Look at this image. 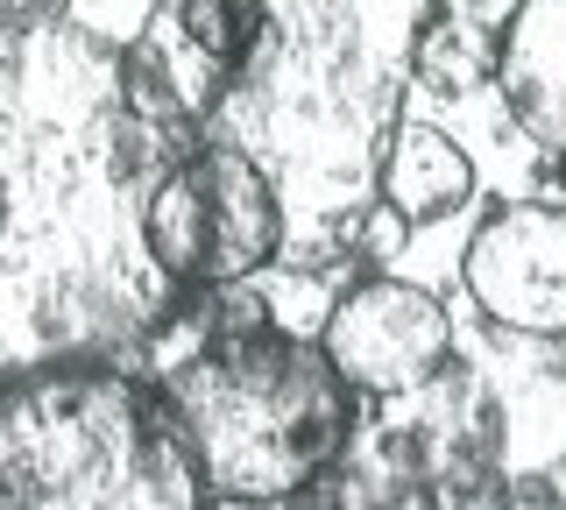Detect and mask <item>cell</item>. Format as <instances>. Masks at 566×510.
Here are the masks:
<instances>
[{"label":"cell","instance_id":"1","mask_svg":"<svg viewBox=\"0 0 566 510\" xmlns=\"http://www.w3.org/2000/svg\"><path fill=\"white\" fill-rule=\"evenodd\" d=\"M177 128L64 8L0 14V383L135 355L170 320L142 214Z\"/></svg>","mask_w":566,"mask_h":510},{"label":"cell","instance_id":"2","mask_svg":"<svg viewBox=\"0 0 566 510\" xmlns=\"http://www.w3.org/2000/svg\"><path fill=\"white\" fill-rule=\"evenodd\" d=\"M432 22L439 0H255V43L220 85L206 135L270 178L283 214L276 262L312 270L354 249Z\"/></svg>","mask_w":566,"mask_h":510},{"label":"cell","instance_id":"3","mask_svg":"<svg viewBox=\"0 0 566 510\" xmlns=\"http://www.w3.org/2000/svg\"><path fill=\"white\" fill-rule=\"evenodd\" d=\"M156 397L206 497L234 510H283L305 497L354 433V391L340 368L318 355V341L276 333L255 298H227L212 341L177 362Z\"/></svg>","mask_w":566,"mask_h":510},{"label":"cell","instance_id":"4","mask_svg":"<svg viewBox=\"0 0 566 510\" xmlns=\"http://www.w3.org/2000/svg\"><path fill=\"white\" fill-rule=\"evenodd\" d=\"M164 397L114 362L0 383V510H206Z\"/></svg>","mask_w":566,"mask_h":510},{"label":"cell","instance_id":"5","mask_svg":"<svg viewBox=\"0 0 566 510\" xmlns=\"http://www.w3.org/2000/svg\"><path fill=\"white\" fill-rule=\"evenodd\" d=\"M142 235L177 291H234L283 256L270 178L220 135H199V149L164 164V178L149 185Z\"/></svg>","mask_w":566,"mask_h":510},{"label":"cell","instance_id":"6","mask_svg":"<svg viewBox=\"0 0 566 510\" xmlns=\"http://www.w3.org/2000/svg\"><path fill=\"white\" fill-rule=\"evenodd\" d=\"M376 404L382 418L368 433H347V447L397 461L411 489L439 503H482L503 482V397L489 391L482 368L447 355L424 383Z\"/></svg>","mask_w":566,"mask_h":510},{"label":"cell","instance_id":"7","mask_svg":"<svg viewBox=\"0 0 566 510\" xmlns=\"http://www.w3.org/2000/svg\"><path fill=\"white\" fill-rule=\"evenodd\" d=\"M318 355L354 397H397L453 355V320L432 291L403 277H361L318 326Z\"/></svg>","mask_w":566,"mask_h":510},{"label":"cell","instance_id":"8","mask_svg":"<svg viewBox=\"0 0 566 510\" xmlns=\"http://www.w3.org/2000/svg\"><path fill=\"white\" fill-rule=\"evenodd\" d=\"M460 284H468L474 312L503 333L559 341L566 333V206L524 199L489 214L474 227L468 256H460Z\"/></svg>","mask_w":566,"mask_h":510},{"label":"cell","instance_id":"9","mask_svg":"<svg viewBox=\"0 0 566 510\" xmlns=\"http://www.w3.org/2000/svg\"><path fill=\"white\" fill-rule=\"evenodd\" d=\"M495 93L531 143L566 156V0H517L503 14Z\"/></svg>","mask_w":566,"mask_h":510},{"label":"cell","instance_id":"10","mask_svg":"<svg viewBox=\"0 0 566 510\" xmlns=\"http://www.w3.org/2000/svg\"><path fill=\"white\" fill-rule=\"evenodd\" d=\"M474 199V164L468 149L447 143L439 128H397L376 164V206L397 214L403 227H424V220H447Z\"/></svg>","mask_w":566,"mask_h":510},{"label":"cell","instance_id":"11","mask_svg":"<svg viewBox=\"0 0 566 510\" xmlns=\"http://www.w3.org/2000/svg\"><path fill=\"white\" fill-rule=\"evenodd\" d=\"M164 8H170L177 37L234 79V64L248 58V43H255V0H164Z\"/></svg>","mask_w":566,"mask_h":510},{"label":"cell","instance_id":"12","mask_svg":"<svg viewBox=\"0 0 566 510\" xmlns=\"http://www.w3.org/2000/svg\"><path fill=\"white\" fill-rule=\"evenodd\" d=\"M64 14L85 29V37H99L106 50H128L142 29H149L156 0H64Z\"/></svg>","mask_w":566,"mask_h":510}]
</instances>
